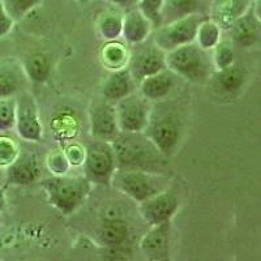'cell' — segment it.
Masks as SVG:
<instances>
[{"mask_svg":"<svg viewBox=\"0 0 261 261\" xmlns=\"http://www.w3.org/2000/svg\"><path fill=\"white\" fill-rule=\"evenodd\" d=\"M43 0H2L9 17L15 22L24 20L32 11L38 8Z\"/></svg>","mask_w":261,"mask_h":261,"instance_id":"obj_30","label":"cell"},{"mask_svg":"<svg viewBox=\"0 0 261 261\" xmlns=\"http://www.w3.org/2000/svg\"><path fill=\"white\" fill-rule=\"evenodd\" d=\"M171 221L150 226V230L141 238L140 249L144 257L150 261L169 260L171 248Z\"/></svg>","mask_w":261,"mask_h":261,"instance_id":"obj_14","label":"cell"},{"mask_svg":"<svg viewBox=\"0 0 261 261\" xmlns=\"http://www.w3.org/2000/svg\"><path fill=\"white\" fill-rule=\"evenodd\" d=\"M6 183L8 186H29L41 176L39 163L34 155L18 154L8 167H6Z\"/></svg>","mask_w":261,"mask_h":261,"instance_id":"obj_16","label":"cell"},{"mask_svg":"<svg viewBox=\"0 0 261 261\" xmlns=\"http://www.w3.org/2000/svg\"><path fill=\"white\" fill-rule=\"evenodd\" d=\"M231 42L243 48L257 45L261 36V20L257 11V4L251 3L243 12L235 18L230 27Z\"/></svg>","mask_w":261,"mask_h":261,"instance_id":"obj_13","label":"cell"},{"mask_svg":"<svg viewBox=\"0 0 261 261\" xmlns=\"http://www.w3.org/2000/svg\"><path fill=\"white\" fill-rule=\"evenodd\" d=\"M110 183L115 190L137 202L144 201L160 191H163L158 176L140 167L115 169Z\"/></svg>","mask_w":261,"mask_h":261,"instance_id":"obj_3","label":"cell"},{"mask_svg":"<svg viewBox=\"0 0 261 261\" xmlns=\"http://www.w3.org/2000/svg\"><path fill=\"white\" fill-rule=\"evenodd\" d=\"M179 209V199L170 191H160L144 201L139 202V213L149 226L171 221Z\"/></svg>","mask_w":261,"mask_h":261,"instance_id":"obj_12","label":"cell"},{"mask_svg":"<svg viewBox=\"0 0 261 261\" xmlns=\"http://www.w3.org/2000/svg\"><path fill=\"white\" fill-rule=\"evenodd\" d=\"M20 90V72L9 65H0V98H11Z\"/></svg>","mask_w":261,"mask_h":261,"instance_id":"obj_27","label":"cell"},{"mask_svg":"<svg viewBox=\"0 0 261 261\" xmlns=\"http://www.w3.org/2000/svg\"><path fill=\"white\" fill-rule=\"evenodd\" d=\"M90 135L95 140L111 143L120 135L116 120L115 106L111 102L101 99H94L90 103L88 110Z\"/></svg>","mask_w":261,"mask_h":261,"instance_id":"obj_11","label":"cell"},{"mask_svg":"<svg viewBox=\"0 0 261 261\" xmlns=\"http://www.w3.org/2000/svg\"><path fill=\"white\" fill-rule=\"evenodd\" d=\"M20 154V146L15 140L0 135V167H8Z\"/></svg>","mask_w":261,"mask_h":261,"instance_id":"obj_32","label":"cell"},{"mask_svg":"<svg viewBox=\"0 0 261 261\" xmlns=\"http://www.w3.org/2000/svg\"><path fill=\"white\" fill-rule=\"evenodd\" d=\"M13 25H15V21L9 17L2 0H0V38L8 36L11 30L13 29Z\"/></svg>","mask_w":261,"mask_h":261,"instance_id":"obj_36","label":"cell"},{"mask_svg":"<svg viewBox=\"0 0 261 261\" xmlns=\"http://www.w3.org/2000/svg\"><path fill=\"white\" fill-rule=\"evenodd\" d=\"M176 76L170 69L165 68L157 73L148 76L139 84L140 94L150 102L163 101L169 97L176 85Z\"/></svg>","mask_w":261,"mask_h":261,"instance_id":"obj_15","label":"cell"},{"mask_svg":"<svg viewBox=\"0 0 261 261\" xmlns=\"http://www.w3.org/2000/svg\"><path fill=\"white\" fill-rule=\"evenodd\" d=\"M208 53L196 45V42L184 45L166 53V68L191 83H202L209 79L214 68Z\"/></svg>","mask_w":261,"mask_h":261,"instance_id":"obj_2","label":"cell"},{"mask_svg":"<svg viewBox=\"0 0 261 261\" xmlns=\"http://www.w3.org/2000/svg\"><path fill=\"white\" fill-rule=\"evenodd\" d=\"M41 188L50 205L64 216H69L86 201L92 191V181L86 176L53 175L42 179Z\"/></svg>","mask_w":261,"mask_h":261,"instance_id":"obj_1","label":"cell"},{"mask_svg":"<svg viewBox=\"0 0 261 261\" xmlns=\"http://www.w3.org/2000/svg\"><path fill=\"white\" fill-rule=\"evenodd\" d=\"M181 122L178 116L167 111H160L157 115L150 113V119L143 134L149 139L162 155L170 157L175 153L181 139Z\"/></svg>","mask_w":261,"mask_h":261,"instance_id":"obj_4","label":"cell"},{"mask_svg":"<svg viewBox=\"0 0 261 261\" xmlns=\"http://www.w3.org/2000/svg\"><path fill=\"white\" fill-rule=\"evenodd\" d=\"M7 204V199H6V193H4V191L0 188V212L3 211L4 206H6Z\"/></svg>","mask_w":261,"mask_h":261,"instance_id":"obj_38","label":"cell"},{"mask_svg":"<svg viewBox=\"0 0 261 261\" xmlns=\"http://www.w3.org/2000/svg\"><path fill=\"white\" fill-rule=\"evenodd\" d=\"M136 86L127 67L111 71L101 86V97L111 103H115L119 99L134 93Z\"/></svg>","mask_w":261,"mask_h":261,"instance_id":"obj_17","label":"cell"},{"mask_svg":"<svg viewBox=\"0 0 261 261\" xmlns=\"http://www.w3.org/2000/svg\"><path fill=\"white\" fill-rule=\"evenodd\" d=\"M162 7L163 0H137V7L153 25V29L162 25Z\"/></svg>","mask_w":261,"mask_h":261,"instance_id":"obj_31","label":"cell"},{"mask_svg":"<svg viewBox=\"0 0 261 261\" xmlns=\"http://www.w3.org/2000/svg\"><path fill=\"white\" fill-rule=\"evenodd\" d=\"M107 2L118 8L127 9V11L134 8V6H137V0H107Z\"/></svg>","mask_w":261,"mask_h":261,"instance_id":"obj_37","label":"cell"},{"mask_svg":"<svg viewBox=\"0 0 261 261\" xmlns=\"http://www.w3.org/2000/svg\"><path fill=\"white\" fill-rule=\"evenodd\" d=\"M85 176L92 183L110 184L111 176L116 169V158L111 143L97 140L85 148L84 160Z\"/></svg>","mask_w":261,"mask_h":261,"instance_id":"obj_10","label":"cell"},{"mask_svg":"<svg viewBox=\"0 0 261 261\" xmlns=\"http://www.w3.org/2000/svg\"><path fill=\"white\" fill-rule=\"evenodd\" d=\"M46 166L53 175H65L71 169V165L65 157L63 149L51 150L48 153L47 158H46Z\"/></svg>","mask_w":261,"mask_h":261,"instance_id":"obj_33","label":"cell"},{"mask_svg":"<svg viewBox=\"0 0 261 261\" xmlns=\"http://www.w3.org/2000/svg\"><path fill=\"white\" fill-rule=\"evenodd\" d=\"M127 69L139 85L148 76L166 68V53L161 50L151 39L130 45Z\"/></svg>","mask_w":261,"mask_h":261,"instance_id":"obj_7","label":"cell"},{"mask_svg":"<svg viewBox=\"0 0 261 261\" xmlns=\"http://www.w3.org/2000/svg\"><path fill=\"white\" fill-rule=\"evenodd\" d=\"M116 162L123 167H141L161 154L144 134H120L111 141Z\"/></svg>","mask_w":261,"mask_h":261,"instance_id":"obj_5","label":"cell"},{"mask_svg":"<svg viewBox=\"0 0 261 261\" xmlns=\"http://www.w3.org/2000/svg\"><path fill=\"white\" fill-rule=\"evenodd\" d=\"M212 63L216 71L227 68L235 63L234 43L227 39H221L212 50Z\"/></svg>","mask_w":261,"mask_h":261,"instance_id":"obj_29","label":"cell"},{"mask_svg":"<svg viewBox=\"0 0 261 261\" xmlns=\"http://www.w3.org/2000/svg\"><path fill=\"white\" fill-rule=\"evenodd\" d=\"M211 0H163L162 24L191 15H205Z\"/></svg>","mask_w":261,"mask_h":261,"instance_id":"obj_19","label":"cell"},{"mask_svg":"<svg viewBox=\"0 0 261 261\" xmlns=\"http://www.w3.org/2000/svg\"><path fill=\"white\" fill-rule=\"evenodd\" d=\"M151 32L153 25L137 8L128 9L127 12L123 13L122 37L127 43L136 45L146 41L150 37Z\"/></svg>","mask_w":261,"mask_h":261,"instance_id":"obj_18","label":"cell"},{"mask_svg":"<svg viewBox=\"0 0 261 261\" xmlns=\"http://www.w3.org/2000/svg\"><path fill=\"white\" fill-rule=\"evenodd\" d=\"M21 69L24 72L25 77L29 79L32 83L43 84L50 77L53 64L47 55L42 53H34L28 55L22 60Z\"/></svg>","mask_w":261,"mask_h":261,"instance_id":"obj_20","label":"cell"},{"mask_svg":"<svg viewBox=\"0 0 261 261\" xmlns=\"http://www.w3.org/2000/svg\"><path fill=\"white\" fill-rule=\"evenodd\" d=\"M222 39V29L213 18L205 17L196 30V45L205 51H212Z\"/></svg>","mask_w":261,"mask_h":261,"instance_id":"obj_23","label":"cell"},{"mask_svg":"<svg viewBox=\"0 0 261 261\" xmlns=\"http://www.w3.org/2000/svg\"><path fill=\"white\" fill-rule=\"evenodd\" d=\"M51 129L58 139L67 141L77 135L79 120L73 113L60 111L51 119Z\"/></svg>","mask_w":261,"mask_h":261,"instance_id":"obj_26","label":"cell"},{"mask_svg":"<svg viewBox=\"0 0 261 261\" xmlns=\"http://www.w3.org/2000/svg\"><path fill=\"white\" fill-rule=\"evenodd\" d=\"M128 58H129V48L118 39L107 41V43L101 50L102 64L110 71L125 68Z\"/></svg>","mask_w":261,"mask_h":261,"instance_id":"obj_21","label":"cell"},{"mask_svg":"<svg viewBox=\"0 0 261 261\" xmlns=\"http://www.w3.org/2000/svg\"><path fill=\"white\" fill-rule=\"evenodd\" d=\"M114 106L120 134H143L150 119V101L134 92Z\"/></svg>","mask_w":261,"mask_h":261,"instance_id":"obj_8","label":"cell"},{"mask_svg":"<svg viewBox=\"0 0 261 261\" xmlns=\"http://www.w3.org/2000/svg\"><path fill=\"white\" fill-rule=\"evenodd\" d=\"M243 71L235 63L227 68L216 71V76H214L216 88L225 93H234L239 90L243 85Z\"/></svg>","mask_w":261,"mask_h":261,"instance_id":"obj_25","label":"cell"},{"mask_svg":"<svg viewBox=\"0 0 261 261\" xmlns=\"http://www.w3.org/2000/svg\"><path fill=\"white\" fill-rule=\"evenodd\" d=\"M239 0H223L216 8V18L213 20L220 25L221 29H230L235 18L246 9H242Z\"/></svg>","mask_w":261,"mask_h":261,"instance_id":"obj_28","label":"cell"},{"mask_svg":"<svg viewBox=\"0 0 261 261\" xmlns=\"http://www.w3.org/2000/svg\"><path fill=\"white\" fill-rule=\"evenodd\" d=\"M122 22L123 13L115 9H109L98 17V33L106 41H115L122 37Z\"/></svg>","mask_w":261,"mask_h":261,"instance_id":"obj_24","label":"cell"},{"mask_svg":"<svg viewBox=\"0 0 261 261\" xmlns=\"http://www.w3.org/2000/svg\"><path fill=\"white\" fill-rule=\"evenodd\" d=\"M15 128V99L0 98V134Z\"/></svg>","mask_w":261,"mask_h":261,"instance_id":"obj_34","label":"cell"},{"mask_svg":"<svg viewBox=\"0 0 261 261\" xmlns=\"http://www.w3.org/2000/svg\"><path fill=\"white\" fill-rule=\"evenodd\" d=\"M99 238L107 247H122L128 239V225L120 218L106 220L99 227Z\"/></svg>","mask_w":261,"mask_h":261,"instance_id":"obj_22","label":"cell"},{"mask_svg":"<svg viewBox=\"0 0 261 261\" xmlns=\"http://www.w3.org/2000/svg\"><path fill=\"white\" fill-rule=\"evenodd\" d=\"M79 3H83V4H85V3H89V2H92V0H77Z\"/></svg>","mask_w":261,"mask_h":261,"instance_id":"obj_39","label":"cell"},{"mask_svg":"<svg viewBox=\"0 0 261 261\" xmlns=\"http://www.w3.org/2000/svg\"><path fill=\"white\" fill-rule=\"evenodd\" d=\"M63 150H64V154L67 160H68L71 167L81 166L84 163V160H85V148L81 144L76 143V141H71V143L65 145Z\"/></svg>","mask_w":261,"mask_h":261,"instance_id":"obj_35","label":"cell"},{"mask_svg":"<svg viewBox=\"0 0 261 261\" xmlns=\"http://www.w3.org/2000/svg\"><path fill=\"white\" fill-rule=\"evenodd\" d=\"M204 18L205 15H191L162 24L151 32V41L165 53L192 43L195 42L197 27Z\"/></svg>","mask_w":261,"mask_h":261,"instance_id":"obj_6","label":"cell"},{"mask_svg":"<svg viewBox=\"0 0 261 261\" xmlns=\"http://www.w3.org/2000/svg\"><path fill=\"white\" fill-rule=\"evenodd\" d=\"M15 129L28 143H41L43 124L36 98L30 92H18L15 99Z\"/></svg>","mask_w":261,"mask_h":261,"instance_id":"obj_9","label":"cell"}]
</instances>
